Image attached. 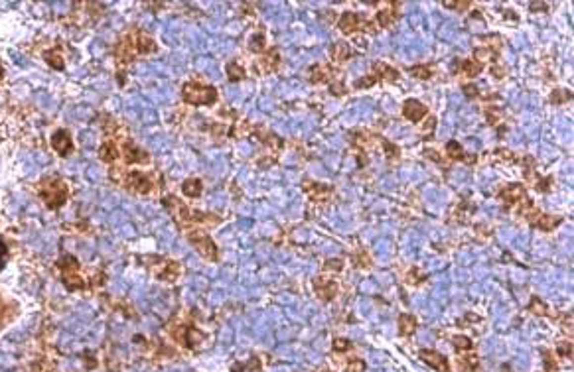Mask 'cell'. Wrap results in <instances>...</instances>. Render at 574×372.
Returning <instances> with one entry per match:
<instances>
[{
  "instance_id": "52a82bcc",
  "label": "cell",
  "mask_w": 574,
  "mask_h": 372,
  "mask_svg": "<svg viewBox=\"0 0 574 372\" xmlns=\"http://www.w3.org/2000/svg\"><path fill=\"white\" fill-rule=\"evenodd\" d=\"M304 191L310 195V199L312 201H318V203H322V201H328L330 197H332V193H334V189L330 186H324V184H314V182H304Z\"/></svg>"
},
{
  "instance_id": "d4e9b609",
  "label": "cell",
  "mask_w": 574,
  "mask_h": 372,
  "mask_svg": "<svg viewBox=\"0 0 574 372\" xmlns=\"http://www.w3.org/2000/svg\"><path fill=\"white\" fill-rule=\"evenodd\" d=\"M408 71H410V75L416 77V79H430V77H432V69L426 67V65H414V67H410Z\"/></svg>"
},
{
  "instance_id": "2e32d148",
  "label": "cell",
  "mask_w": 574,
  "mask_h": 372,
  "mask_svg": "<svg viewBox=\"0 0 574 372\" xmlns=\"http://www.w3.org/2000/svg\"><path fill=\"white\" fill-rule=\"evenodd\" d=\"M195 242H199V250L207 256V258H211V260H217V248H215V244L211 242V238L209 236H205V234H201L199 236V240L197 238H193Z\"/></svg>"
},
{
  "instance_id": "603a6c76",
  "label": "cell",
  "mask_w": 574,
  "mask_h": 372,
  "mask_svg": "<svg viewBox=\"0 0 574 372\" xmlns=\"http://www.w3.org/2000/svg\"><path fill=\"white\" fill-rule=\"evenodd\" d=\"M452 345H454L456 351H470V349L474 347L472 339H470V337H464V335H456V337H452Z\"/></svg>"
},
{
  "instance_id": "836d02e7",
  "label": "cell",
  "mask_w": 574,
  "mask_h": 372,
  "mask_svg": "<svg viewBox=\"0 0 574 372\" xmlns=\"http://www.w3.org/2000/svg\"><path fill=\"white\" fill-rule=\"evenodd\" d=\"M344 268V260L342 258H330V260H326L324 262V270H332V272H340Z\"/></svg>"
},
{
  "instance_id": "cb8c5ba5",
  "label": "cell",
  "mask_w": 574,
  "mask_h": 372,
  "mask_svg": "<svg viewBox=\"0 0 574 372\" xmlns=\"http://www.w3.org/2000/svg\"><path fill=\"white\" fill-rule=\"evenodd\" d=\"M381 146H383L385 156H387L389 160H398V158H400V150H398V146H395L393 142H389V140H381Z\"/></svg>"
},
{
  "instance_id": "8d00e7d4",
  "label": "cell",
  "mask_w": 574,
  "mask_h": 372,
  "mask_svg": "<svg viewBox=\"0 0 574 372\" xmlns=\"http://www.w3.org/2000/svg\"><path fill=\"white\" fill-rule=\"evenodd\" d=\"M444 6H446V8H454V10L462 12V10L470 8V6H472V2H444Z\"/></svg>"
},
{
  "instance_id": "44dd1931",
  "label": "cell",
  "mask_w": 574,
  "mask_h": 372,
  "mask_svg": "<svg viewBox=\"0 0 574 372\" xmlns=\"http://www.w3.org/2000/svg\"><path fill=\"white\" fill-rule=\"evenodd\" d=\"M478 363H480V361H478L476 355H466V357H460L458 367L466 372H474L476 369H478Z\"/></svg>"
},
{
  "instance_id": "5b68a950",
  "label": "cell",
  "mask_w": 574,
  "mask_h": 372,
  "mask_svg": "<svg viewBox=\"0 0 574 372\" xmlns=\"http://www.w3.org/2000/svg\"><path fill=\"white\" fill-rule=\"evenodd\" d=\"M418 357L422 359V363H426L428 367L436 369L438 372H450V367H448L446 357H442L440 353H436V351H432V349H422V351H418Z\"/></svg>"
},
{
  "instance_id": "484cf974",
  "label": "cell",
  "mask_w": 574,
  "mask_h": 372,
  "mask_svg": "<svg viewBox=\"0 0 574 372\" xmlns=\"http://www.w3.org/2000/svg\"><path fill=\"white\" fill-rule=\"evenodd\" d=\"M365 369L367 367H365L363 359H359V357H352L346 365V372H365Z\"/></svg>"
},
{
  "instance_id": "30bf717a",
  "label": "cell",
  "mask_w": 574,
  "mask_h": 372,
  "mask_svg": "<svg viewBox=\"0 0 574 372\" xmlns=\"http://www.w3.org/2000/svg\"><path fill=\"white\" fill-rule=\"evenodd\" d=\"M373 75L379 79V81H397L398 77H400V73L395 69V67H391V65H387V63H373Z\"/></svg>"
},
{
  "instance_id": "7c38bea8",
  "label": "cell",
  "mask_w": 574,
  "mask_h": 372,
  "mask_svg": "<svg viewBox=\"0 0 574 372\" xmlns=\"http://www.w3.org/2000/svg\"><path fill=\"white\" fill-rule=\"evenodd\" d=\"M261 65H263V69H265L266 73H272V71H276V69H278V65H280L278 49H276V47L268 49V51L263 55V59H261Z\"/></svg>"
},
{
  "instance_id": "1f68e13d",
  "label": "cell",
  "mask_w": 574,
  "mask_h": 372,
  "mask_svg": "<svg viewBox=\"0 0 574 372\" xmlns=\"http://www.w3.org/2000/svg\"><path fill=\"white\" fill-rule=\"evenodd\" d=\"M557 355L563 357V359H571V357H573V343H571V341H563V343L557 347Z\"/></svg>"
},
{
  "instance_id": "9a60e30c",
  "label": "cell",
  "mask_w": 574,
  "mask_h": 372,
  "mask_svg": "<svg viewBox=\"0 0 574 372\" xmlns=\"http://www.w3.org/2000/svg\"><path fill=\"white\" fill-rule=\"evenodd\" d=\"M557 224H561V219L557 217V219H553V215H539L537 217V221L533 223V226H537V228H541V230H545V232H549V230H553Z\"/></svg>"
},
{
  "instance_id": "9c48e42d",
  "label": "cell",
  "mask_w": 574,
  "mask_h": 372,
  "mask_svg": "<svg viewBox=\"0 0 574 372\" xmlns=\"http://www.w3.org/2000/svg\"><path fill=\"white\" fill-rule=\"evenodd\" d=\"M334 77H336L334 67H330V65H318V67L312 69L310 81L312 83H332Z\"/></svg>"
},
{
  "instance_id": "4dcf8cb0",
  "label": "cell",
  "mask_w": 574,
  "mask_h": 372,
  "mask_svg": "<svg viewBox=\"0 0 574 372\" xmlns=\"http://www.w3.org/2000/svg\"><path fill=\"white\" fill-rule=\"evenodd\" d=\"M352 347H353V345H352L348 339H336V341L332 343V349H334V353H348Z\"/></svg>"
},
{
  "instance_id": "ac0fdd59",
  "label": "cell",
  "mask_w": 574,
  "mask_h": 372,
  "mask_svg": "<svg viewBox=\"0 0 574 372\" xmlns=\"http://www.w3.org/2000/svg\"><path fill=\"white\" fill-rule=\"evenodd\" d=\"M352 260H353V264L357 266V268H369L373 262H371V258H369V254L363 250V248H359V250H355L353 254H352Z\"/></svg>"
},
{
  "instance_id": "b9f144b4",
  "label": "cell",
  "mask_w": 574,
  "mask_h": 372,
  "mask_svg": "<svg viewBox=\"0 0 574 372\" xmlns=\"http://www.w3.org/2000/svg\"><path fill=\"white\" fill-rule=\"evenodd\" d=\"M493 75H495V77L499 79V77H503L505 73H503V69H497V67H495V69H493Z\"/></svg>"
},
{
  "instance_id": "ba28073f",
  "label": "cell",
  "mask_w": 574,
  "mask_h": 372,
  "mask_svg": "<svg viewBox=\"0 0 574 372\" xmlns=\"http://www.w3.org/2000/svg\"><path fill=\"white\" fill-rule=\"evenodd\" d=\"M446 156L450 160H460V162H468V164H476V156H466V152L462 150V146L456 140H450L446 144Z\"/></svg>"
},
{
  "instance_id": "74e56055",
  "label": "cell",
  "mask_w": 574,
  "mask_h": 372,
  "mask_svg": "<svg viewBox=\"0 0 574 372\" xmlns=\"http://www.w3.org/2000/svg\"><path fill=\"white\" fill-rule=\"evenodd\" d=\"M464 95L468 99H476V97H480V91L476 85H464Z\"/></svg>"
},
{
  "instance_id": "4316f807",
  "label": "cell",
  "mask_w": 574,
  "mask_h": 372,
  "mask_svg": "<svg viewBox=\"0 0 574 372\" xmlns=\"http://www.w3.org/2000/svg\"><path fill=\"white\" fill-rule=\"evenodd\" d=\"M424 280H426V276H424L418 268H410L408 274H406V282L412 284V286H418V284H422Z\"/></svg>"
},
{
  "instance_id": "3957f363",
  "label": "cell",
  "mask_w": 574,
  "mask_h": 372,
  "mask_svg": "<svg viewBox=\"0 0 574 372\" xmlns=\"http://www.w3.org/2000/svg\"><path fill=\"white\" fill-rule=\"evenodd\" d=\"M314 290H316V296H318L322 301H332V299H336L340 288H338V282H336V280L320 276V278L314 280Z\"/></svg>"
},
{
  "instance_id": "d590c367",
  "label": "cell",
  "mask_w": 574,
  "mask_h": 372,
  "mask_svg": "<svg viewBox=\"0 0 574 372\" xmlns=\"http://www.w3.org/2000/svg\"><path fill=\"white\" fill-rule=\"evenodd\" d=\"M543 361H545V371H547V372L557 371V363H555V359L551 357V353H549V351H543Z\"/></svg>"
},
{
  "instance_id": "ffe728a7",
  "label": "cell",
  "mask_w": 574,
  "mask_h": 372,
  "mask_svg": "<svg viewBox=\"0 0 574 372\" xmlns=\"http://www.w3.org/2000/svg\"><path fill=\"white\" fill-rule=\"evenodd\" d=\"M527 309H529L531 313L539 315V317H545V315H549V305H547V303H543V301H541L539 298H533Z\"/></svg>"
},
{
  "instance_id": "277c9868",
  "label": "cell",
  "mask_w": 574,
  "mask_h": 372,
  "mask_svg": "<svg viewBox=\"0 0 574 372\" xmlns=\"http://www.w3.org/2000/svg\"><path fill=\"white\" fill-rule=\"evenodd\" d=\"M426 114H428V109H426L420 101H416V99H406V101H404V105H402V116H404L406 120H410V122H420Z\"/></svg>"
},
{
  "instance_id": "f1b7e54d",
  "label": "cell",
  "mask_w": 574,
  "mask_h": 372,
  "mask_svg": "<svg viewBox=\"0 0 574 372\" xmlns=\"http://www.w3.org/2000/svg\"><path fill=\"white\" fill-rule=\"evenodd\" d=\"M377 81H379V79L371 73V75H367V77H363V79H357V81L353 83V87H355V89H369V87H373Z\"/></svg>"
},
{
  "instance_id": "f546056e",
  "label": "cell",
  "mask_w": 574,
  "mask_h": 372,
  "mask_svg": "<svg viewBox=\"0 0 574 372\" xmlns=\"http://www.w3.org/2000/svg\"><path fill=\"white\" fill-rule=\"evenodd\" d=\"M199 191H201V184L197 180H190V182L184 184V193L190 195V197H197Z\"/></svg>"
},
{
  "instance_id": "7402d4cb",
  "label": "cell",
  "mask_w": 574,
  "mask_h": 372,
  "mask_svg": "<svg viewBox=\"0 0 574 372\" xmlns=\"http://www.w3.org/2000/svg\"><path fill=\"white\" fill-rule=\"evenodd\" d=\"M227 77H229V81L237 83V81L245 79V69L241 65H237V63H229L227 65Z\"/></svg>"
},
{
  "instance_id": "8992f818",
  "label": "cell",
  "mask_w": 574,
  "mask_h": 372,
  "mask_svg": "<svg viewBox=\"0 0 574 372\" xmlns=\"http://www.w3.org/2000/svg\"><path fill=\"white\" fill-rule=\"evenodd\" d=\"M525 197V187L521 184H511V186H505L501 191H499V199L505 203V207H513L517 205L521 199Z\"/></svg>"
},
{
  "instance_id": "e575fe53",
  "label": "cell",
  "mask_w": 574,
  "mask_h": 372,
  "mask_svg": "<svg viewBox=\"0 0 574 372\" xmlns=\"http://www.w3.org/2000/svg\"><path fill=\"white\" fill-rule=\"evenodd\" d=\"M501 112V109H497V107H493V105H489V109H487V122L491 124V126H495L497 122H499V114Z\"/></svg>"
},
{
  "instance_id": "f35d334b",
  "label": "cell",
  "mask_w": 574,
  "mask_h": 372,
  "mask_svg": "<svg viewBox=\"0 0 574 372\" xmlns=\"http://www.w3.org/2000/svg\"><path fill=\"white\" fill-rule=\"evenodd\" d=\"M434 126H436V118H434V116H428V122H424V126H422L424 134H426V132H428V134H432Z\"/></svg>"
},
{
  "instance_id": "8fae6325",
  "label": "cell",
  "mask_w": 574,
  "mask_h": 372,
  "mask_svg": "<svg viewBox=\"0 0 574 372\" xmlns=\"http://www.w3.org/2000/svg\"><path fill=\"white\" fill-rule=\"evenodd\" d=\"M416 325H418V321H416L414 315H410V313H400L398 315V333L402 337L412 335L416 331Z\"/></svg>"
},
{
  "instance_id": "7bdbcfd3",
  "label": "cell",
  "mask_w": 574,
  "mask_h": 372,
  "mask_svg": "<svg viewBox=\"0 0 574 372\" xmlns=\"http://www.w3.org/2000/svg\"><path fill=\"white\" fill-rule=\"evenodd\" d=\"M316 372H334V371H328V369H320V371H316Z\"/></svg>"
},
{
  "instance_id": "d6986e66",
  "label": "cell",
  "mask_w": 574,
  "mask_h": 372,
  "mask_svg": "<svg viewBox=\"0 0 574 372\" xmlns=\"http://www.w3.org/2000/svg\"><path fill=\"white\" fill-rule=\"evenodd\" d=\"M249 47H251V51H255V53L265 51V47H266V37H265V34H263V32L255 34V36L251 37V41H249Z\"/></svg>"
},
{
  "instance_id": "6da1fadb",
  "label": "cell",
  "mask_w": 574,
  "mask_h": 372,
  "mask_svg": "<svg viewBox=\"0 0 574 372\" xmlns=\"http://www.w3.org/2000/svg\"><path fill=\"white\" fill-rule=\"evenodd\" d=\"M338 26H340V32L342 34H355V32H375V28H373V24L371 22H367V20H363L359 14H355V12H344L342 14V18H340V22H338Z\"/></svg>"
},
{
  "instance_id": "5bb4252c",
  "label": "cell",
  "mask_w": 574,
  "mask_h": 372,
  "mask_svg": "<svg viewBox=\"0 0 574 372\" xmlns=\"http://www.w3.org/2000/svg\"><path fill=\"white\" fill-rule=\"evenodd\" d=\"M482 69H484V63L482 61H476V59H464V61H460V73H464L468 77L480 75Z\"/></svg>"
},
{
  "instance_id": "60d3db41",
  "label": "cell",
  "mask_w": 574,
  "mask_h": 372,
  "mask_svg": "<svg viewBox=\"0 0 574 372\" xmlns=\"http://www.w3.org/2000/svg\"><path fill=\"white\" fill-rule=\"evenodd\" d=\"M426 158H430L434 162H442V156H438L436 150H426Z\"/></svg>"
},
{
  "instance_id": "83f0119b",
  "label": "cell",
  "mask_w": 574,
  "mask_h": 372,
  "mask_svg": "<svg viewBox=\"0 0 574 372\" xmlns=\"http://www.w3.org/2000/svg\"><path fill=\"white\" fill-rule=\"evenodd\" d=\"M571 93L569 91H565V89H555V93L551 95V101H553V105H563V103H567V101H571Z\"/></svg>"
},
{
  "instance_id": "ab89813d",
  "label": "cell",
  "mask_w": 574,
  "mask_h": 372,
  "mask_svg": "<svg viewBox=\"0 0 574 372\" xmlns=\"http://www.w3.org/2000/svg\"><path fill=\"white\" fill-rule=\"evenodd\" d=\"M537 8L543 12V10H547V8H549V4H545V2H531V10H535V12H537Z\"/></svg>"
},
{
  "instance_id": "4fadbf2b",
  "label": "cell",
  "mask_w": 574,
  "mask_h": 372,
  "mask_svg": "<svg viewBox=\"0 0 574 372\" xmlns=\"http://www.w3.org/2000/svg\"><path fill=\"white\" fill-rule=\"evenodd\" d=\"M352 55H353V51H352V47H350L348 43H344V41H338V43H334V45H332V59H334V61L342 63V61H348V59H352Z\"/></svg>"
},
{
  "instance_id": "d6a6232c",
  "label": "cell",
  "mask_w": 574,
  "mask_h": 372,
  "mask_svg": "<svg viewBox=\"0 0 574 372\" xmlns=\"http://www.w3.org/2000/svg\"><path fill=\"white\" fill-rule=\"evenodd\" d=\"M535 187L539 189V191H543V193H547L549 189H551V186H553V178L549 176V178H539V176H535Z\"/></svg>"
},
{
  "instance_id": "e0dca14e",
  "label": "cell",
  "mask_w": 574,
  "mask_h": 372,
  "mask_svg": "<svg viewBox=\"0 0 574 372\" xmlns=\"http://www.w3.org/2000/svg\"><path fill=\"white\" fill-rule=\"evenodd\" d=\"M398 4H391V8H385V10H379V14H377V26H381V28H387V26H391L393 24V20L397 18V8Z\"/></svg>"
},
{
  "instance_id": "7a4b0ae2",
  "label": "cell",
  "mask_w": 574,
  "mask_h": 372,
  "mask_svg": "<svg viewBox=\"0 0 574 372\" xmlns=\"http://www.w3.org/2000/svg\"><path fill=\"white\" fill-rule=\"evenodd\" d=\"M184 99L191 105H209L217 99V91L213 87H195L186 85L184 89Z\"/></svg>"
}]
</instances>
